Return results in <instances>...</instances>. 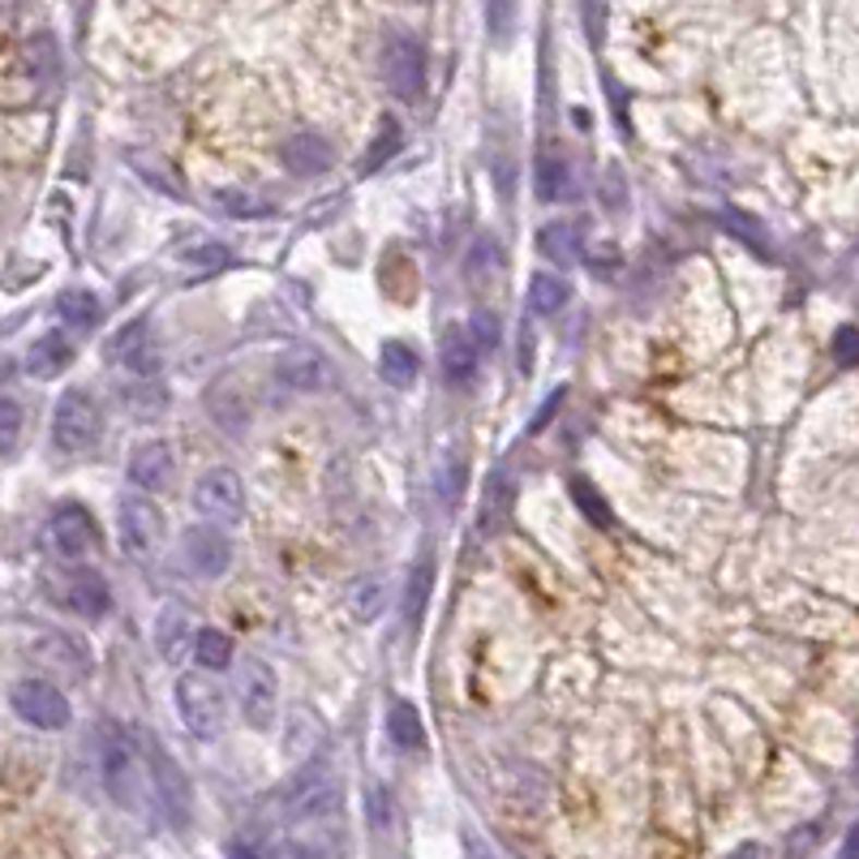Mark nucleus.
<instances>
[{
	"label": "nucleus",
	"instance_id": "nucleus-1",
	"mask_svg": "<svg viewBox=\"0 0 859 859\" xmlns=\"http://www.w3.org/2000/svg\"><path fill=\"white\" fill-rule=\"evenodd\" d=\"M146 757L138 752V739L117 726V722H104L99 726V774H104V790L117 808L125 812H143L146 808Z\"/></svg>",
	"mask_w": 859,
	"mask_h": 859
},
{
	"label": "nucleus",
	"instance_id": "nucleus-2",
	"mask_svg": "<svg viewBox=\"0 0 859 859\" xmlns=\"http://www.w3.org/2000/svg\"><path fill=\"white\" fill-rule=\"evenodd\" d=\"M117 537L134 564H150L164 551V511L146 499V491H130L117 503Z\"/></svg>",
	"mask_w": 859,
	"mask_h": 859
},
{
	"label": "nucleus",
	"instance_id": "nucleus-3",
	"mask_svg": "<svg viewBox=\"0 0 859 859\" xmlns=\"http://www.w3.org/2000/svg\"><path fill=\"white\" fill-rule=\"evenodd\" d=\"M177 714L190 726L194 739H219L228 722V697L207 675H181L177 679Z\"/></svg>",
	"mask_w": 859,
	"mask_h": 859
},
{
	"label": "nucleus",
	"instance_id": "nucleus-4",
	"mask_svg": "<svg viewBox=\"0 0 859 859\" xmlns=\"http://www.w3.org/2000/svg\"><path fill=\"white\" fill-rule=\"evenodd\" d=\"M99 430H104V413H99L90 391L73 387V391H65L57 400V409H52V443H57V451L77 456V451L95 447Z\"/></svg>",
	"mask_w": 859,
	"mask_h": 859
},
{
	"label": "nucleus",
	"instance_id": "nucleus-5",
	"mask_svg": "<svg viewBox=\"0 0 859 859\" xmlns=\"http://www.w3.org/2000/svg\"><path fill=\"white\" fill-rule=\"evenodd\" d=\"M44 542L57 559L65 564H77L86 555L99 551V524L95 516L82 507V503H61L52 516H48V529H44Z\"/></svg>",
	"mask_w": 859,
	"mask_h": 859
},
{
	"label": "nucleus",
	"instance_id": "nucleus-6",
	"mask_svg": "<svg viewBox=\"0 0 859 859\" xmlns=\"http://www.w3.org/2000/svg\"><path fill=\"white\" fill-rule=\"evenodd\" d=\"M280 808L292 821H318V816H331L340 808V783L323 770V765H310L301 770L297 778H288L285 790H280Z\"/></svg>",
	"mask_w": 859,
	"mask_h": 859
},
{
	"label": "nucleus",
	"instance_id": "nucleus-7",
	"mask_svg": "<svg viewBox=\"0 0 859 859\" xmlns=\"http://www.w3.org/2000/svg\"><path fill=\"white\" fill-rule=\"evenodd\" d=\"M9 705H13V714L22 717L26 726H35V730H65L73 722L65 692L57 683H48V679H17L13 692H9Z\"/></svg>",
	"mask_w": 859,
	"mask_h": 859
},
{
	"label": "nucleus",
	"instance_id": "nucleus-8",
	"mask_svg": "<svg viewBox=\"0 0 859 859\" xmlns=\"http://www.w3.org/2000/svg\"><path fill=\"white\" fill-rule=\"evenodd\" d=\"M146 765H150V790L164 808V816L181 830L190 825V812H194V795H190V778L181 774V765L164 752L159 739H146Z\"/></svg>",
	"mask_w": 859,
	"mask_h": 859
},
{
	"label": "nucleus",
	"instance_id": "nucleus-9",
	"mask_svg": "<svg viewBox=\"0 0 859 859\" xmlns=\"http://www.w3.org/2000/svg\"><path fill=\"white\" fill-rule=\"evenodd\" d=\"M383 82L396 99L413 104L426 90V52L413 35H391L383 44Z\"/></svg>",
	"mask_w": 859,
	"mask_h": 859
},
{
	"label": "nucleus",
	"instance_id": "nucleus-10",
	"mask_svg": "<svg viewBox=\"0 0 859 859\" xmlns=\"http://www.w3.org/2000/svg\"><path fill=\"white\" fill-rule=\"evenodd\" d=\"M194 507H198V516H207L215 524H241V516H245V486H241V473L228 469V464L207 469V473L194 482Z\"/></svg>",
	"mask_w": 859,
	"mask_h": 859
},
{
	"label": "nucleus",
	"instance_id": "nucleus-11",
	"mask_svg": "<svg viewBox=\"0 0 859 859\" xmlns=\"http://www.w3.org/2000/svg\"><path fill=\"white\" fill-rule=\"evenodd\" d=\"M237 697H241V714L254 730H267L276 714H280V675L263 662V657H250L237 675Z\"/></svg>",
	"mask_w": 859,
	"mask_h": 859
},
{
	"label": "nucleus",
	"instance_id": "nucleus-12",
	"mask_svg": "<svg viewBox=\"0 0 859 859\" xmlns=\"http://www.w3.org/2000/svg\"><path fill=\"white\" fill-rule=\"evenodd\" d=\"M181 555L203 580H215V576H223L232 568V542H228V533L215 529V520L211 524H194V529L181 533Z\"/></svg>",
	"mask_w": 859,
	"mask_h": 859
},
{
	"label": "nucleus",
	"instance_id": "nucleus-13",
	"mask_svg": "<svg viewBox=\"0 0 859 859\" xmlns=\"http://www.w3.org/2000/svg\"><path fill=\"white\" fill-rule=\"evenodd\" d=\"M207 418H211L223 434H245V430H250L254 400H250V391L241 387L237 374H219L211 387H207Z\"/></svg>",
	"mask_w": 859,
	"mask_h": 859
},
{
	"label": "nucleus",
	"instance_id": "nucleus-14",
	"mask_svg": "<svg viewBox=\"0 0 859 859\" xmlns=\"http://www.w3.org/2000/svg\"><path fill=\"white\" fill-rule=\"evenodd\" d=\"M177 477V460H172V447L164 438H146L130 451V482L146 491V495H159L168 491Z\"/></svg>",
	"mask_w": 859,
	"mask_h": 859
},
{
	"label": "nucleus",
	"instance_id": "nucleus-15",
	"mask_svg": "<svg viewBox=\"0 0 859 859\" xmlns=\"http://www.w3.org/2000/svg\"><path fill=\"white\" fill-rule=\"evenodd\" d=\"M438 365H443V378L451 387H473L477 370H482V349H477L473 331H464V327L447 331L443 344H438Z\"/></svg>",
	"mask_w": 859,
	"mask_h": 859
},
{
	"label": "nucleus",
	"instance_id": "nucleus-16",
	"mask_svg": "<svg viewBox=\"0 0 859 859\" xmlns=\"http://www.w3.org/2000/svg\"><path fill=\"white\" fill-rule=\"evenodd\" d=\"M108 361H112V365H125L130 374L155 378L159 358H155V344H150V327H146V323L121 327V331L112 336V344H108Z\"/></svg>",
	"mask_w": 859,
	"mask_h": 859
},
{
	"label": "nucleus",
	"instance_id": "nucleus-17",
	"mask_svg": "<svg viewBox=\"0 0 859 859\" xmlns=\"http://www.w3.org/2000/svg\"><path fill=\"white\" fill-rule=\"evenodd\" d=\"M194 641H198V632H194L190 610L177 606V602H168V606L159 610V619H155V644H159L164 662L177 666L181 657H190V653H194Z\"/></svg>",
	"mask_w": 859,
	"mask_h": 859
},
{
	"label": "nucleus",
	"instance_id": "nucleus-18",
	"mask_svg": "<svg viewBox=\"0 0 859 859\" xmlns=\"http://www.w3.org/2000/svg\"><path fill=\"white\" fill-rule=\"evenodd\" d=\"M276 374L292 391H318L327 383V358L318 349H310V344H292L276 361Z\"/></svg>",
	"mask_w": 859,
	"mask_h": 859
},
{
	"label": "nucleus",
	"instance_id": "nucleus-19",
	"mask_svg": "<svg viewBox=\"0 0 859 859\" xmlns=\"http://www.w3.org/2000/svg\"><path fill=\"white\" fill-rule=\"evenodd\" d=\"M77 349L65 331H44L31 349H26V374L31 378H61L73 365Z\"/></svg>",
	"mask_w": 859,
	"mask_h": 859
},
{
	"label": "nucleus",
	"instance_id": "nucleus-20",
	"mask_svg": "<svg viewBox=\"0 0 859 859\" xmlns=\"http://www.w3.org/2000/svg\"><path fill=\"white\" fill-rule=\"evenodd\" d=\"M65 602H70L73 615H82V619H104L108 606H112L108 580L95 572V568H77V572L65 580Z\"/></svg>",
	"mask_w": 859,
	"mask_h": 859
},
{
	"label": "nucleus",
	"instance_id": "nucleus-21",
	"mask_svg": "<svg viewBox=\"0 0 859 859\" xmlns=\"http://www.w3.org/2000/svg\"><path fill=\"white\" fill-rule=\"evenodd\" d=\"M280 159H285V168L292 177H318V172H327L336 164V150L327 146V138H318V134H297V138L285 143Z\"/></svg>",
	"mask_w": 859,
	"mask_h": 859
},
{
	"label": "nucleus",
	"instance_id": "nucleus-22",
	"mask_svg": "<svg viewBox=\"0 0 859 859\" xmlns=\"http://www.w3.org/2000/svg\"><path fill=\"white\" fill-rule=\"evenodd\" d=\"M511 507H516V482H511V473H495L491 482H486V495H482V533H499L503 524H507V516H511Z\"/></svg>",
	"mask_w": 859,
	"mask_h": 859
},
{
	"label": "nucleus",
	"instance_id": "nucleus-23",
	"mask_svg": "<svg viewBox=\"0 0 859 859\" xmlns=\"http://www.w3.org/2000/svg\"><path fill=\"white\" fill-rule=\"evenodd\" d=\"M99 314H104V305H99V297L95 292H86V288H65L61 297H57V318L73 327V331H90L95 323H99Z\"/></svg>",
	"mask_w": 859,
	"mask_h": 859
},
{
	"label": "nucleus",
	"instance_id": "nucleus-24",
	"mask_svg": "<svg viewBox=\"0 0 859 859\" xmlns=\"http://www.w3.org/2000/svg\"><path fill=\"white\" fill-rule=\"evenodd\" d=\"M717 223L735 237V241H743L752 254H774V245H770V232H765V223L757 219V215H748V211H739V207H722L717 211Z\"/></svg>",
	"mask_w": 859,
	"mask_h": 859
},
{
	"label": "nucleus",
	"instance_id": "nucleus-25",
	"mask_svg": "<svg viewBox=\"0 0 859 859\" xmlns=\"http://www.w3.org/2000/svg\"><path fill=\"white\" fill-rule=\"evenodd\" d=\"M344 606H349V615H353L358 624H374V619L383 615V606H387L383 580H378V576H358V580L349 584V593H344Z\"/></svg>",
	"mask_w": 859,
	"mask_h": 859
},
{
	"label": "nucleus",
	"instance_id": "nucleus-26",
	"mask_svg": "<svg viewBox=\"0 0 859 859\" xmlns=\"http://www.w3.org/2000/svg\"><path fill=\"white\" fill-rule=\"evenodd\" d=\"M387 739H391L396 748H404V752L426 748V726H422V714H418L409 701L391 705V714H387Z\"/></svg>",
	"mask_w": 859,
	"mask_h": 859
},
{
	"label": "nucleus",
	"instance_id": "nucleus-27",
	"mask_svg": "<svg viewBox=\"0 0 859 859\" xmlns=\"http://www.w3.org/2000/svg\"><path fill=\"white\" fill-rule=\"evenodd\" d=\"M323 739V717H314L310 710H292L285 722V752L288 757H314Z\"/></svg>",
	"mask_w": 859,
	"mask_h": 859
},
{
	"label": "nucleus",
	"instance_id": "nucleus-28",
	"mask_svg": "<svg viewBox=\"0 0 859 859\" xmlns=\"http://www.w3.org/2000/svg\"><path fill=\"white\" fill-rule=\"evenodd\" d=\"M568 301H572V285H568L564 276H551V271L533 276V285H529V310H533V314L551 318V314H559Z\"/></svg>",
	"mask_w": 859,
	"mask_h": 859
},
{
	"label": "nucleus",
	"instance_id": "nucleus-29",
	"mask_svg": "<svg viewBox=\"0 0 859 859\" xmlns=\"http://www.w3.org/2000/svg\"><path fill=\"white\" fill-rule=\"evenodd\" d=\"M499 267H503L499 241L495 237H482V241H473V250L464 258V280H469V288H486L499 276Z\"/></svg>",
	"mask_w": 859,
	"mask_h": 859
},
{
	"label": "nucleus",
	"instance_id": "nucleus-30",
	"mask_svg": "<svg viewBox=\"0 0 859 859\" xmlns=\"http://www.w3.org/2000/svg\"><path fill=\"white\" fill-rule=\"evenodd\" d=\"M533 190H537V198H542V203H559V198H568V190H572L568 164H564V159H555V155H542V159H537V168H533Z\"/></svg>",
	"mask_w": 859,
	"mask_h": 859
},
{
	"label": "nucleus",
	"instance_id": "nucleus-31",
	"mask_svg": "<svg viewBox=\"0 0 859 859\" xmlns=\"http://www.w3.org/2000/svg\"><path fill=\"white\" fill-rule=\"evenodd\" d=\"M378 370H383V378L391 387H409L418 378V353L409 344H400V340H387L383 353H378Z\"/></svg>",
	"mask_w": 859,
	"mask_h": 859
},
{
	"label": "nucleus",
	"instance_id": "nucleus-32",
	"mask_svg": "<svg viewBox=\"0 0 859 859\" xmlns=\"http://www.w3.org/2000/svg\"><path fill=\"white\" fill-rule=\"evenodd\" d=\"M430 584H434V564H430V559H418L413 572H409V589H404V624H409V628H418L422 615H426Z\"/></svg>",
	"mask_w": 859,
	"mask_h": 859
},
{
	"label": "nucleus",
	"instance_id": "nucleus-33",
	"mask_svg": "<svg viewBox=\"0 0 859 859\" xmlns=\"http://www.w3.org/2000/svg\"><path fill=\"white\" fill-rule=\"evenodd\" d=\"M194 662L203 670H228L232 666V637L215 632V628H203L198 641H194Z\"/></svg>",
	"mask_w": 859,
	"mask_h": 859
},
{
	"label": "nucleus",
	"instance_id": "nucleus-34",
	"mask_svg": "<svg viewBox=\"0 0 859 859\" xmlns=\"http://www.w3.org/2000/svg\"><path fill=\"white\" fill-rule=\"evenodd\" d=\"M537 250L555 263V267H572L576 263V232L572 223H546L537 232Z\"/></svg>",
	"mask_w": 859,
	"mask_h": 859
},
{
	"label": "nucleus",
	"instance_id": "nucleus-35",
	"mask_svg": "<svg viewBox=\"0 0 859 859\" xmlns=\"http://www.w3.org/2000/svg\"><path fill=\"white\" fill-rule=\"evenodd\" d=\"M396 150H400V125L387 117V121L378 125V138H374V146H370V155L361 159V172H378Z\"/></svg>",
	"mask_w": 859,
	"mask_h": 859
},
{
	"label": "nucleus",
	"instance_id": "nucleus-36",
	"mask_svg": "<svg viewBox=\"0 0 859 859\" xmlns=\"http://www.w3.org/2000/svg\"><path fill=\"white\" fill-rule=\"evenodd\" d=\"M134 383L138 387H125V404L134 409V418H155L164 409V391L155 387V378H143V374H134Z\"/></svg>",
	"mask_w": 859,
	"mask_h": 859
},
{
	"label": "nucleus",
	"instance_id": "nucleus-37",
	"mask_svg": "<svg viewBox=\"0 0 859 859\" xmlns=\"http://www.w3.org/2000/svg\"><path fill=\"white\" fill-rule=\"evenodd\" d=\"M572 499L580 503V511H584L597 529H610V507H606V499H602L584 477H572Z\"/></svg>",
	"mask_w": 859,
	"mask_h": 859
},
{
	"label": "nucleus",
	"instance_id": "nucleus-38",
	"mask_svg": "<svg viewBox=\"0 0 859 859\" xmlns=\"http://www.w3.org/2000/svg\"><path fill=\"white\" fill-rule=\"evenodd\" d=\"M22 438V404L13 396H0V456H13Z\"/></svg>",
	"mask_w": 859,
	"mask_h": 859
},
{
	"label": "nucleus",
	"instance_id": "nucleus-39",
	"mask_svg": "<svg viewBox=\"0 0 859 859\" xmlns=\"http://www.w3.org/2000/svg\"><path fill=\"white\" fill-rule=\"evenodd\" d=\"M365 816H370V830H391V795H387V787H378V783H370L365 787Z\"/></svg>",
	"mask_w": 859,
	"mask_h": 859
},
{
	"label": "nucleus",
	"instance_id": "nucleus-40",
	"mask_svg": "<svg viewBox=\"0 0 859 859\" xmlns=\"http://www.w3.org/2000/svg\"><path fill=\"white\" fill-rule=\"evenodd\" d=\"M486 26L499 44H507L511 26H516V0H486Z\"/></svg>",
	"mask_w": 859,
	"mask_h": 859
},
{
	"label": "nucleus",
	"instance_id": "nucleus-41",
	"mask_svg": "<svg viewBox=\"0 0 859 859\" xmlns=\"http://www.w3.org/2000/svg\"><path fill=\"white\" fill-rule=\"evenodd\" d=\"M181 263H185V267H194V271H215V267H223V263H228V250H223V245H215V241H203V245L185 250V254H181Z\"/></svg>",
	"mask_w": 859,
	"mask_h": 859
},
{
	"label": "nucleus",
	"instance_id": "nucleus-42",
	"mask_svg": "<svg viewBox=\"0 0 859 859\" xmlns=\"http://www.w3.org/2000/svg\"><path fill=\"white\" fill-rule=\"evenodd\" d=\"M460 477H464V464L447 460L443 473H438V503H443V507H456V503H460V491H464Z\"/></svg>",
	"mask_w": 859,
	"mask_h": 859
},
{
	"label": "nucleus",
	"instance_id": "nucleus-43",
	"mask_svg": "<svg viewBox=\"0 0 859 859\" xmlns=\"http://www.w3.org/2000/svg\"><path fill=\"white\" fill-rule=\"evenodd\" d=\"M473 340H477V349H495V344H499V323H495V314H486V310L473 314Z\"/></svg>",
	"mask_w": 859,
	"mask_h": 859
},
{
	"label": "nucleus",
	"instance_id": "nucleus-44",
	"mask_svg": "<svg viewBox=\"0 0 859 859\" xmlns=\"http://www.w3.org/2000/svg\"><path fill=\"white\" fill-rule=\"evenodd\" d=\"M834 358L843 361V365H856L859 361V331L856 327H843V331L834 336Z\"/></svg>",
	"mask_w": 859,
	"mask_h": 859
},
{
	"label": "nucleus",
	"instance_id": "nucleus-45",
	"mask_svg": "<svg viewBox=\"0 0 859 859\" xmlns=\"http://www.w3.org/2000/svg\"><path fill=\"white\" fill-rule=\"evenodd\" d=\"M215 203H223L228 211L241 215V219H245V215H263V207H258L254 198H245V194H237V190H219V194H215Z\"/></svg>",
	"mask_w": 859,
	"mask_h": 859
},
{
	"label": "nucleus",
	"instance_id": "nucleus-46",
	"mask_svg": "<svg viewBox=\"0 0 859 859\" xmlns=\"http://www.w3.org/2000/svg\"><path fill=\"white\" fill-rule=\"evenodd\" d=\"M564 396H568V391H564V387H559V391H551V396H546V404H542V409H537V418H533V422H529V434H537V430L546 426V422H551V418H555V409H559V404H564Z\"/></svg>",
	"mask_w": 859,
	"mask_h": 859
},
{
	"label": "nucleus",
	"instance_id": "nucleus-47",
	"mask_svg": "<svg viewBox=\"0 0 859 859\" xmlns=\"http://www.w3.org/2000/svg\"><path fill=\"white\" fill-rule=\"evenodd\" d=\"M843 856H859V825L847 834V843H843Z\"/></svg>",
	"mask_w": 859,
	"mask_h": 859
}]
</instances>
